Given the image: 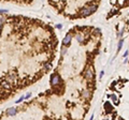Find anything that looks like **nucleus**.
Instances as JSON below:
<instances>
[{"mask_svg":"<svg viewBox=\"0 0 129 120\" xmlns=\"http://www.w3.org/2000/svg\"><path fill=\"white\" fill-rule=\"evenodd\" d=\"M97 10V5L94 4V5H89V7H87V8H84L83 10H82V16H88L90 15V14H93V13L95 12V11Z\"/></svg>","mask_w":129,"mask_h":120,"instance_id":"nucleus-1","label":"nucleus"},{"mask_svg":"<svg viewBox=\"0 0 129 120\" xmlns=\"http://www.w3.org/2000/svg\"><path fill=\"white\" fill-rule=\"evenodd\" d=\"M59 80H60V77H59V75L57 74H54L53 76H52V85H58L59 84Z\"/></svg>","mask_w":129,"mask_h":120,"instance_id":"nucleus-2","label":"nucleus"},{"mask_svg":"<svg viewBox=\"0 0 129 120\" xmlns=\"http://www.w3.org/2000/svg\"><path fill=\"white\" fill-rule=\"evenodd\" d=\"M70 41H71V34L70 33H68V34L65 36V39H63V43L65 44V45H69V44H70Z\"/></svg>","mask_w":129,"mask_h":120,"instance_id":"nucleus-3","label":"nucleus"},{"mask_svg":"<svg viewBox=\"0 0 129 120\" xmlns=\"http://www.w3.org/2000/svg\"><path fill=\"white\" fill-rule=\"evenodd\" d=\"M86 78H93V70L87 69L86 71Z\"/></svg>","mask_w":129,"mask_h":120,"instance_id":"nucleus-4","label":"nucleus"},{"mask_svg":"<svg viewBox=\"0 0 129 120\" xmlns=\"http://www.w3.org/2000/svg\"><path fill=\"white\" fill-rule=\"evenodd\" d=\"M8 114L10 116H12V115H15L16 114V109L14 107H11V108H9L8 109Z\"/></svg>","mask_w":129,"mask_h":120,"instance_id":"nucleus-5","label":"nucleus"},{"mask_svg":"<svg viewBox=\"0 0 129 120\" xmlns=\"http://www.w3.org/2000/svg\"><path fill=\"white\" fill-rule=\"evenodd\" d=\"M75 38H76V40H78L80 43H82V42H83V40H84V36H82V34H80V33H78V34H76Z\"/></svg>","mask_w":129,"mask_h":120,"instance_id":"nucleus-6","label":"nucleus"},{"mask_svg":"<svg viewBox=\"0 0 129 120\" xmlns=\"http://www.w3.org/2000/svg\"><path fill=\"white\" fill-rule=\"evenodd\" d=\"M82 95H83L85 98H88L89 97V92L87 91V90H83V91H82Z\"/></svg>","mask_w":129,"mask_h":120,"instance_id":"nucleus-7","label":"nucleus"},{"mask_svg":"<svg viewBox=\"0 0 129 120\" xmlns=\"http://www.w3.org/2000/svg\"><path fill=\"white\" fill-rule=\"evenodd\" d=\"M61 51H63V54H65L67 51V47H65V46H63V48H61Z\"/></svg>","mask_w":129,"mask_h":120,"instance_id":"nucleus-8","label":"nucleus"},{"mask_svg":"<svg viewBox=\"0 0 129 120\" xmlns=\"http://www.w3.org/2000/svg\"><path fill=\"white\" fill-rule=\"evenodd\" d=\"M121 45H123V41H121L119 42V44H118V51L121 48Z\"/></svg>","mask_w":129,"mask_h":120,"instance_id":"nucleus-9","label":"nucleus"},{"mask_svg":"<svg viewBox=\"0 0 129 120\" xmlns=\"http://www.w3.org/2000/svg\"><path fill=\"white\" fill-rule=\"evenodd\" d=\"M30 95H31V93H27V95H26V99H28V98H30Z\"/></svg>","mask_w":129,"mask_h":120,"instance_id":"nucleus-10","label":"nucleus"},{"mask_svg":"<svg viewBox=\"0 0 129 120\" xmlns=\"http://www.w3.org/2000/svg\"><path fill=\"white\" fill-rule=\"evenodd\" d=\"M1 28H2V25H1V24H0V30H1Z\"/></svg>","mask_w":129,"mask_h":120,"instance_id":"nucleus-11","label":"nucleus"}]
</instances>
